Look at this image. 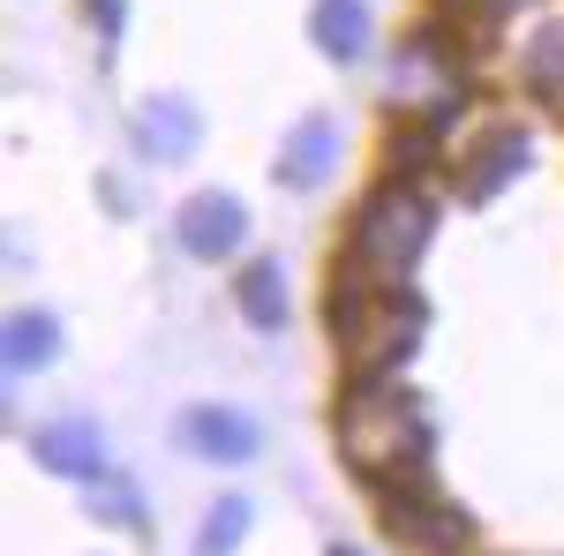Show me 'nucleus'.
I'll use <instances>...</instances> for the list:
<instances>
[{
    "mask_svg": "<svg viewBox=\"0 0 564 556\" xmlns=\"http://www.w3.org/2000/svg\"><path fill=\"white\" fill-rule=\"evenodd\" d=\"M377 519H384L391 542L414 549V556H467L475 549V519L459 512L430 473L422 481H384L377 489Z\"/></svg>",
    "mask_w": 564,
    "mask_h": 556,
    "instance_id": "obj_5",
    "label": "nucleus"
},
{
    "mask_svg": "<svg viewBox=\"0 0 564 556\" xmlns=\"http://www.w3.org/2000/svg\"><path fill=\"white\" fill-rule=\"evenodd\" d=\"M249 526H257V504H249L241 489L212 497V512H204V526H196V556H234L241 542H249Z\"/></svg>",
    "mask_w": 564,
    "mask_h": 556,
    "instance_id": "obj_16",
    "label": "nucleus"
},
{
    "mask_svg": "<svg viewBox=\"0 0 564 556\" xmlns=\"http://www.w3.org/2000/svg\"><path fill=\"white\" fill-rule=\"evenodd\" d=\"M384 106L399 121H452L467 106V53L452 39V23H430V31H406L391 45L384 68Z\"/></svg>",
    "mask_w": 564,
    "mask_h": 556,
    "instance_id": "obj_4",
    "label": "nucleus"
},
{
    "mask_svg": "<svg viewBox=\"0 0 564 556\" xmlns=\"http://www.w3.org/2000/svg\"><path fill=\"white\" fill-rule=\"evenodd\" d=\"M0 361H8V377H39L61 361V324L45 316V308H15L8 316V331H0Z\"/></svg>",
    "mask_w": 564,
    "mask_h": 556,
    "instance_id": "obj_15",
    "label": "nucleus"
},
{
    "mask_svg": "<svg viewBox=\"0 0 564 556\" xmlns=\"http://www.w3.org/2000/svg\"><path fill=\"white\" fill-rule=\"evenodd\" d=\"M430 166H436V121H399L391 129V151H384V173L430 181Z\"/></svg>",
    "mask_w": 564,
    "mask_h": 556,
    "instance_id": "obj_18",
    "label": "nucleus"
},
{
    "mask_svg": "<svg viewBox=\"0 0 564 556\" xmlns=\"http://www.w3.org/2000/svg\"><path fill=\"white\" fill-rule=\"evenodd\" d=\"M339 451H347V467L361 481H422L430 473V406L414 399V391L399 384V377H377V384H347L339 391Z\"/></svg>",
    "mask_w": 564,
    "mask_h": 556,
    "instance_id": "obj_2",
    "label": "nucleus"
},
{
    "mask_svg": "<svg viewBox=\"0 0 564 556\" xmlns=\"http://www.w3.org/2000/svg\"><path fill=\"white\" fill-rule=\"evenodd\" d=\"M512 8H520V0H436V15H444L452 31H497Z\"/></svg>",
    "mask_w": 564,
    "mask_h": 556,
    "instance_id": "obj_19",
    "label": "nucleus"
},
{
    "mask_svg": "<svg viewBox=\"0 0 564 556\" xmlns=\"http://www.w3.org/2000/svg\"><path fill=\"white\" fill-rule=\"evenodd\" d=\"M196 135H204V113L188 106V98H143L135 106V151L151 159V166H174V159H188L196 151Z\"/></svg>",
    "mask_w": 564,
    "mask_h": 556,
    "instance_id": "obj_11",
    "label": "nucleus"
},
{
    "mask_svg": "<svg viewBox=\"0 0 564 556\" xmlns=\"http://www.w3.org/2000/svg\"><path fill=\"white\" fill-rule=\"evenodd\" d=\"M308 39H316V53L324 61H361L369 53V0H316L308 8Z\"/></svg>",
    "mask_w": 564,
    "mask_h": 556,
    "instance_id": "obj_14",
    "label": "nucleus"
},
{
    "mask_svg": "<svg viewBox=\"0 0 564 556\" xmlns=\"http://www.w3.org/2000/svg\"><path fill=\"white\" fill-rule=\"evenodd\" d=\"M234 301H241V316H249V331H286V316H294V294H286V263L271 257H249L241 263V279H234Z\"/></svg>",
    "mask_w": 564,
    "mask_h": 556,
    "instance_id": "obj_12",
    "label": "nucleus"
},
{
    "mask_svg": "<svg viewBox=\"0 0 564 556\" xmlns=\"http://www.w3.org/2000/svg\"><path fill=\"white\" fill-rule=\"evenodd\" d=\"M181 444L196 451V459H212V467H249L263 451V428L241 414V406H188L181 414Z\"/></svg>",
    "mask_w": 564,
    "mask_h": 556,
    "instance_id": "obj_8",
    "label": "nucleus"
},
{
    "mask_svg": "<svg viewBox=\"0 0 564 556\" xmlns=\"http://www.w3.org/2000/svg\"><path fill=\"white\" fill-rule=\"evenodd\" d=\"M332 556H361V549H332Z\"/></svg>",
    "mask_w": 564,
    "mask_h": 556,
    "instance_id": "obj_21",
    "label": "nucleus"
},
{
    "mask_svg": "<svg viewBox=\"0 0 564 556\" xmlns=\"http://www.w3.org/2000/svg\"><path fill=\"white\" fill-rule=\"evenodd\" d=\"M436 204L430 181H414V173H384L369 196H361V211L347 218V241H339V279H361V286H377V294H406L414 286V271L430 257L436 241Z\"/></svg>",
    "mask_w": 564,
    "mask_h": 556,
    "instance_id": "obj_1",
    "label": "nucleus"
},
{
    "mask_svg": "<svg viewBox=\"0 0 564 556\" xmlns=\"http://www.w3.org/2000/svg\"><path fill=\"white\" fill-rule=\"evenodd\" d=\"M527 159H534L527 129H489L475 143V159L459 166V204H497V196L527 173Z\"/></svg>",
    "mask_w": 564,
    "mask_h": 556,
    "instance_id": "obj_9",
    "label": "nucleus"
},
{
    "mask_svg": "<svg viewBox=\"0 0 564 556\" xmlns=\"http://www.w3.org/2000/svg\"><path fill=\"white\" fill-rule=\"evenodd\" d=\"M181 249L196 263H234L249 249V204L226 196V188H204L181 204Z\"/></svg>",
    "mask_w": 564,
    "mask_h": 556,
    "instance_id": "obj_6",
    "label": "nucleus"
},
{
    "mask_svg": "<svg viewBox=\"0 0 564 556\" xmlns=\"http://www.w3.org/2000/svg\"><path fill=\"white\" fill-rule=\"evenodd\" d=\"M520 84H527V98L564 106V8H550L520 39Z\"/></svg>",
    "mask_w": 564,
    "mask_h": 556,
    "instance_id": "obj_13",
    "label": "nucleus"
},
{
    "mask_svg": "<svg viewBox=\"0 0 564 556\" xmlns=\"http://www.w3.org/2000/svg\"><path fill=\"white\" fill-rule=\"evenodd\" d=\"M84 15L98 23V39H121V23H129V0H84Z\"/></svg>",
    "mask_w": 564,
    "mask_h": 556,
    "instance_id": "obj_20",
    "label": "nucleus"
},
{
    "mask_svg": "<svg viewBox=\"0 0 564 556\" xmlns=\"http://www.w3.org/2000/svg\"><path fill=\"white\" fill-rule=\"evenodd\" d=\"M31 459L45 473H61V481H98L106 473V436L84 414H53V422L31 428Z\"/></svg>",
    "mask_w": 564,
    "mask_h": 556,
    "instance_id": "obj_7",
    "label": "nucleus"
},
{
    "mask_svg": "<svg viewBox=\"0 0 564 556\" xmlns=\"http://www.w3.org/2000/svg\"><path fill=\"white\" fill-rule=\"evenodd\" d=\"M324 316H332V346H339V361H347V384L399 377V369L414 361L422 331H430V301L414 294V286H406V294H377V286H361V279H332Z\"/></svg>",
    "mask_w": 564,
    "mask_h": 556,
    "instance_id": "obj_3",
    "label": "nucleus"
},
{
    "mask_svg": "<svg viewBox=\"0 0 564 556\" xmlns=\"http://www.w3.org/2000/svg\"><path fill=\"white\" fill-rule=\"evenodd\" d=\"M84 512L98 526H143V497H135V481H121V473H98V481H84Z\"/></svg>",
    "mask_w": 564,
    "mask_h": 556,
    "instance_id": "obj_17",
    "label": "nucleus"
},
{
    "mask_svg": "<svg viewBox=\"0 0 564 556\" xmlns=\"http://www.w3.org/2000/svg\"><path fill=\"white\" fill-rule=\"evenodd\" d=\"M332 166H339V121L332 113H308V121H294L286 129V151H279V188H294V196H308V188H324L332 181Z\"/></svg>",
    "mask_w": 564,
    "mask_h": 556,
    "instance_id": "obj_10",
    "label": "nucleus"
}]
</instances>
